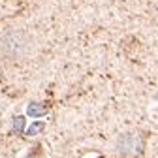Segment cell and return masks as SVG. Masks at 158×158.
I'll return each mask as SVG.
<instances>
[{"instance_id": "cell-1", "label": "cell", "mask_w": 158, "mask_h": 158, "mask_svg": "<svg viewBox=\"0 0 158 158\" xmlns=\"http://www.w3.org/2000/svg\"><path fill=\"white\" fill-rule=\"evenodd\" d=\"M34 51V40L21 28H11L0 34V58L2 62L17 64L23 62Z\"/></svg>"}, {"instance_id": "cell-2", "label": "cell", "mask_w": 158, "mask_h": 158, "mask_svg": "<svg viewBox=\"0 0 158 158\" xmlns=\"http://www.w3.org/2000/svg\"><path fill=\"white\" fill-rule=\"evenodd\" d=\"M139 145H141L139 135L130 132V134L121 135V139H118L117 149H118V152H121L123 156H135V154H137V151H139Z\"/></svg>"}]
</instances>
